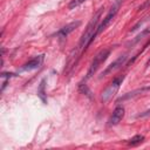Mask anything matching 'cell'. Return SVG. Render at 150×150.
Wrapping results in <instances>:
<instances>
[{"label": "cell", "mask_w": 150, "mask_h": 150, "mask_svg": "<svg viewBox=\"0 0 150 150\" xmlns=\"http://www.w3.org/2000/svg\"><path fill=\"white\" fill-rule=\"evenodd\" d=\"M101 13H102V8L97 11V13L93 16V19L90 20V22L88 23L84 33L82 34L81 39H80V42H79V47L82 49V50H86L87 47L91 43V41L96 38L97 35V27H98V21H100V16H101Z\"/></svg>", "instance_id": "1"}, {"label": "cell", "mask_w": 150, "mask_h": 150, "mask_svg": "<svg viewBox=\"0 0 150 150\" xmlns=\"http://www.w3.org/2000/svg\"><path fill=\"white\" fill-rule=\"evenodd\" d=\"M110 52H111L110 48H105V49L100 50V52L95 55L94 60L91 61V63H90V66H89V69H88V73H87L86 79H90V77L96 73V70L98 69V67L108 59V56L110 55Z\"/></svg>", "instance_id": "2"}, {"label": "cell", "mask_w": 150, "mask_h": 150, "mask_svg": "<svg viewBox=\"0 0 150 150\" xmlns=\"http://www.w3.org/2000/svg\"><path fill=\"white\" fill-rule=\"evenodd\" d=\"M123 80H124V75L118 76V77H115V79L107 86V88L102 91V94H101V100H102L103 102L110 101V100L115 96V94L117 93V90L120 89V87H121Z\"/></svg>", "instance_id": "3"}, {"label": "cell", "mask_w": 150, "mask_h": 150, "mask_svg": "<svg viewBox=\"0 0 150 150\" xmlns=\"http://www.w3.org/2000/svg\"><path fill=\"white\" fill-rule=\"evenodd\" d=\"M82 52L83 50L79 46L71 50V53L69 54V56L67 59V62H66V67H64V71H63L64 73V76L68 75V74H70L74 70V68L76 67V64H77V62H79V60L81 57Z\"/></svg>", "instance_id": "4"}, {"label": "cell", "mask_w": 150, "mask_h": 150, "mask_svg": "<svg viewBox=\"0 0 150 150\" xmlns=\"http://www.w3.org/2000/svg\"><path fill=\"white\" fill-rule=\"evenodd\" d=\"M121 2H122V0H117L112 6H111V8L109 9V12H108V14L104 16V19H103V21L98 25V27H97V35L103 30V29H105V27L111 22V20L115 18V15L117 14V12H118V8H120V5H121Z\"/></svg>", "instance_id": "5"}, {"label": "cell", "mask_w": 150, "mask_h": 150, "mask_svg": "<svg viewBox=\"0 0 150 150\" xmlns=\"http://www.w3.org/2000/svg\"><path fill=\"white\" fill-rule=\"evenodd\" d=\"M123 117H124V108L122 105H117L114 109V111H112V114H111V116L109 118V125L118 124L122 121Z\"/></svg>", "instance_id": "6"}, {"label": "cell", "mask_w": 150, "mask_h": 150, "mask_svg": "<svg viewBox=\"0 0 150 150\" xmlns=\"http://www.w3.org/2000/svg\"><path fill=\"white\" fill-rule=\"evenodd\" d=\"M43 55H38L35 57H33L32 60H29L28 62H26L22 67H21V70H33V69H38L42 62H43Z\"/></svg>", "instance_id": "7"}, {"label": "cell", "mask_w": 150, "mask_h": 150, "mask_svg": "<svg viewBox=\"0 0 150 150\" xmlns=\"http://www.w3.org/2000/svg\"><path fill=\"white\" fill-rule=\"evenodd\" d=\"M80 25H81V21H74V22H70V23L66 25L64 27H62V28L56 33V35H57L60 39H64V38L68 36L69 33H71L74 29H76Z\"/></svg>", "instance_id": "8"}, {"label": "cell", "mask_w": 150, "mask_h": 150, "mask_svg": "<svg viewBox=\"0 0 150 150\" xmlns=\"http://www.w3.org/2000/svg\"><path fill=\"white\" fill-rule=\"evenodd\" d=\"M125 60H127V56H125V55H121L117 60H115L112 63H110V64H109V67H108V68L102 73V75H101V76H105V75H107V74H109L110 71H112V70H115V69L120 68V67L124 63V61H125Z\"/></svg>", "instance_id": "9"}, {"label": "cell", "mask_w": 150, "mask_h": 150, "mask_svg": "<svg viewBox=\"0 0 150 150\" xmlns=\"http://www.w3.org/2000/svg\"><path fill=\"white\" fill-rule=\"evenodd\" d=\"M46 80L45 79H42L41 80V82H40V86H39V88H38V96L40 97V100L43 102V103H46L47 102V94H46Z\"/></svg>", "instance_id": "10"}, {"label": "cell", "mask_w": 150, "mask_h": 150, "mask_svg": "<svg viewBox=\"0 0 150 150\" xmlns=\"http://www.w3.org/2000/svg\"><path fill=\"white\" fill-rule=\"evenodd\" d=\"M143 141H144V136H143V135H136V136H134L132 138H130V139L128 141V145H130V146H136V145L141 144Z\"/></svg>", "instance_id": "11"}, {"label": "cell", "mask_w": 150, "mask_h": 150, "mask_svg": "<svg viewBox=\"0 0 150 150\" xmlns=\"http://www.w3.org/2000/svg\"><path fill=\"white\" fill-rule=\"evenodd\" d=\"M80 91H82L83 94H86L87 96H89V97H91V93H90V90L88 89V87H87V84H83V83H81L80 84Z\"/></svg>", "instance_id": "12"}, {"label": "cell", "mask_w": 150, "mask_h": 150, "mask_svg": "<svg viewBox=\"0 0 150 150\" xmlns=\"http://www.w3.org/2000/svg\"><path fill=\"white\" fill-rule=\"evenodd\" d=\"M84 1H86V0H71V2L69 4V6H68V7H69L70 9H73L74 7H77L79 5H81V4H82V2H84Z\"/></svg>", "instance_id": "13"}, {"label": "cell", "mask_w": 150, "mask_h": 150, "mask_svg": "<svg viewBox=\"0 0 150 150\" xmlns=\"http://www.w3.org/2000/svg\"><path fill=\"white\" fill-rule=\"evenodd\" d=\"M13 76H16V74H13V73H1V77H13Z\"/></svg>", "instance_id": "14"}, {"label": "cell", "mask_w": 150, "mask_h": 150, "mask_svg": "<svg viewBox=\"0 0 150 150\" xmlns=\"http://www.w3.org/2000/svg\"><path fill=\"white\" fill-rule=\"evenodd\" d=\"M149 63H150V62H149Z\"/></svg>", "instance_id": "15"}]
</instances>
